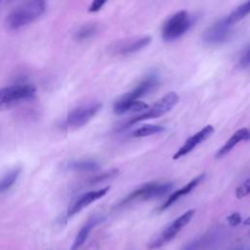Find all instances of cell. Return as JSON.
I'll return each mask as SVG.
<instances>
[{
    "label": "cell",
    "mask_w": 250,
    "mask_h": 250,
    "mask_svg": "<svg viewBox=\"0 0 250 250\" xmlns=\"http://www.w3.org/2000/svg\"><path fill=\"white\" fill-rule=\"evenodd\" d=\"M47 9V4L42 0L26 1L14 7L5 19V24L10 30H18L39 19Z\"/></svg>",
    "instance_id": "cell-1"
},
{
    "label": "cell",
    "mask_w": 250,
    "mask_h": 250,
    "mask_svg": "<svg viewBox=\"0 0 250 250\" xmlns=\"http://www.w3.org/2000/svg\"><path fill=\"white\" fill-rule=\"evenodd\" d=\"M35 93V87L28 83L0 88V111L9 110L22 102L31 100Z\"/></svg>",
    "instance_id": "cell-2"
},
{
    "label": "cell",
    "mask_w": 250,
    "mask_h": 250,
    "mask_svg": "<svg viewBox=\"0 0 250 250\" xmlns=\"http://www.w3.org/2000/svg\"><path fill=\"white\" fill-rule=\"evenodd\" d=\"M192 22L193 21L191 16L185 10L173 14L163 23L161 30L163 40L166 42H172L179 39L188 32L191 27Z\"/></svg>",
    "instance_id": "cell-3"
},
{
    "label": "cell",
    "mask_w": 250,
    "mask_h": 250,
    "mask_svg": "<svg viewBox=\"0 0 250 250\" xmlns=\"http://www.w3.org/2000/svg\"><path fill=\"white\" fill-rule=\"evenodd\" d=\"M173 188V184L170 182L165 183H147L144 186L138 188L134 191H132L130 194H128L126 197H124L121 202L118 204V206L126 205L133 201L138 200H150V199H156L159 197H162L169 193Z\"/></svg>",
    "instance_id": "cell-4"
},
{
    "label": "cell",
    "mask_w": 250,
    "mask_h": 250,
    "mask_svg": "<svg viewBox=\"0 0 250 250\" xmlns=\"http://www.w3.org/2000/svg\"><path fill=\"white\" fill-rule=\"evenodd\" d=\"M179 102V96L175 92H169L158 100L152 106L148 107L144 113L132 117L125 125V127L134 125L138 122H142L148 119L160 117L169 112Z\"/></svg>",
    "instance_id": "cell-5"
},
{
    "label": "cell",
    "mask_w": 250,
    "mask_h": 250,
    "mask_svg": "<svg viewBox=\"0 0 250 250\" xmlns=\"http://www.w3.org/2000/svg\"><path fill=\"white\" fill-rule=\"evenodd\" d=\"M102 108L100 102H93L78 105L71 109L65 119V125L70 129H78L85 126Z\"/></svg>",
    "instance_id": "cell-6"
},
{
    "label": "cell",
    "mask_w": 250,
    "mask_h": 250,
    "mask_svg": "<svg viewBox=\"0 0 250 250\" xmlns=\"http://www.w3.org/2000/svg\"><path fill=\"white\" fill-rule=\"evenodd\" d=\"M194 213H195L194 209H189V210L186 211L184 214H182L180 217H178L176 220H174L169 226H167L161 231V233L158 236H156L148 244V248L155 249V248L161 247L165 243L172 240L180 232V230L190 222Z\"/></svg>",
    "instance_id": "cell-7"
},
{
    "label": "cell",
    "mask_w": 250,
    "mask_h": 250,
    "mask_svg": "<svg viewBox=\"0 0 250 250\" xmlns=\"http://www.w3.org/2000/svg\"><path fill=\"white\" fill-rule=\"evenodd\" d=\"M232 25L224 18L218 20L205 29L202 40L207 45H220L229 39L232 34Z\"/></svg>",
    "instance_id": "cell-8"
},
{
    "label": "cell",
    "mask_w": 250,
    "mask_h": 250,
    "mask_svg": "<svg viewBox=\"0 0 250 250\" xmlns=\"http://www.w3.org/2000/svg\"><path fill=\"white\" fill-rule=\"evenodd\" d=\"M213 133H214V127L212 125H207V126L203 127L201 130H199L198 132H196L195 134H193L192 136L188 138L186 140V142L173 154L172 158L174 160H177V159L187 155L188 153L192 151L197 146H199L200 144L205 142L207 139H209V137Z\"/></svg>",
    "instance_id": "cell-9"
},
{
    "label": "cell",
    "mask_w": 250,
    "mask_h": 250,
    "mask_svg": "<svg viewBox=\"0 0 250 250\" xmlns=\"http://www.w3.org/2000/svg\"><path fill=\"white\" fill-rule=\"evenodd\" d=\"M159 84V77L156 73L151 72L147 74L132 91L124 94L119 99L125 102L139 101L140 98L147 95L149 92L157 88Z\"/></svg>",
    "instance_id": "cell-10"
},
{
    "label": "cell",
    "mask_w": 250,
    "mask_h": 250,
    "mask_svg": "<svg viewBox=\"0 0 250 250\" xmlns=\"http://www.w3.org/2000/svg\"><path fill=\"white\" fill-rule=\"evenodd\" d=\"M109 189H110V187H105V188H102L99 189H95V190H91V191L83 193L68 208L67 217L74 216L75 214L79 213L85 207L89 206L93 202L104 197L109 191Z\"/></svg>",
    "instance_id": "cell-11"
},
{
    "label": "cell",
    "mask_w": 250,
    "mask_h": 250,
    "mask_svg": "<svg viewBox=\"0 0 250 250\" xmlns=\"http://www.w3.org/2000/svg\"><path fill=\"white\" fill-rule=\"evenodd\" d=\"M204 177H205V174H200L199 176H197V177L193 178L191 181H189L186 186L182 187L181 188H179L176 191H174L173 193H171L168 196V198L166 199V201L159 207V212L166 210L171 205H173L177 200H179L181 197L191 192L201 183V181L204 179Z\"/></svg>",
    "instance_id": "cell-12"
},
{
    "label": "cell",
    "mask_w": 250,
    "mask_h": 250,
    "mask_svg": "<svg viewBox=\"0 0 250 250\" xmlns=\"http://www.w3.org/2000/svg\"><path fill=\"white\" fill-rule=\"evenodd\" d=\"M250 140V130L243 127L238 130H236L232 136L225 143L224 146H222L217 153H216V158H221L224 157L226 154H228L237 144L243 141H249Z\"/></svg>",
    "instance_id": "cell-13"
},
{
    "label": "cell",
    "mask_w": 250,
    "mask_h": 250,
    "mask_svg": "<svg viewBox=\"0 0 250 250\" xmlns=\"http://www.w3.org/2000/svg\"><path fill=\"white\" fill-rule=\"evenodd\" d=\"M102 221V218L100 216H92L85 224L84 226L80 229V230L78 231L71 247L70 250H78L86 241V239L88 238L91 230L98 225L100 224Z\"/></svg>",
    "instance_id": "cell-14"
},
{
    "label": "cell",
    "mask_w": 250,
    "mask_h": 250,
    "mask_svg": "<svg viewBox=\"0 0 250 250\" xmlns=\"http://www.w3.org/2000/svg\"><path fill=\"white\" fill-rule=\"evenodd\" d=\"M148 104L142 101H134V102H125L118 99L113 104V111L115 114L121 115L127 112H137L146 110L148 108Z\"/></svg>",
    "instance_id": "cell-15"
},
{
    "label": "cell",
    "mask_w": 250,
    "mask_h": 250,
    "mask_svg": "<svg viewBox=\"0 0 250 250\" xmlns=\"http://www.w3.org/2000/svg\"><path fill=\"white\" fill-rule=\"evenodd\" d=\"M150 41H151V38L149 36H147V35L142 36V37H139L130 42L124 43L123 45H121L119 47L118 52L123 55L133 54V53H136V52L144 49L145 47H146L150 43Z\"/></svg>",
    "instance_id": "cell-16"
},
{
    "label": "cell",
    "mask_w": 250,
    "mask_h": 250,
    "mask_svg": "<svg viewBox=\"0 0 250 250\" xmlns=\"http://www.w3.org/2000/svg\"><path fill=\"white\" fill-rule=\"evenodd\" d=\"M65 168L74 172H94L100 169V165L92 159H80L68 162Z\"/></svg>",
    "instance_id": "cell-17"
},
{
    "label": "cell",
    "mask_w": 250,
    "mask_h": 250,
    "mask_svg": "<svg viewBox=\"0 0 250 250\" xmlns=\"http://www.w3.org/2000/svg\"><path fill=\"white\" fill-rule=\"evenodd\" d=\"M21 172V166H14L0 178V193L9 190L17 182Z\"/></svg>",
    "instance_id": "cell-18"
},
{
    "label": "cell",
    "mask_w": 250,
    "mask_h": 250,
    "mask_svg": "<svg viewBox=\"0 0 250 250\" xmlns=\"http://www.w3.org/2000/svg\"><path fill=\"white\" fill-rule=\"evenodd\" d=\"M249 13H250V1H247V2L239 5L238 7H236L228 16H226L225 19L227 20V21L229 24H231L233 26L236 22H238L239 21L244 19Z\"/></svg>",
    "instance_id": "cell-19"
},
{
    "label": "cell",
    "mask_w": 250,
    "mask_h": 250,
    "mask_svg": "<svg viewBox=\"0 0 250 250\" xmlns=\"http://www.w3.org/2000/svg\"><path fill=\"white\" fill-rule=\"evenodd\" d=\"M165 130V127L162 125H156V124H145L144 126L138 128L132 133V136L134 138H144L148 137L151 135L162 133Z\"/></svg>",
    "instance_id": "cell-20"
},
{
    "label": "cell",
    "mask_w": 250,
    "mask_h": 250,
    "mask_svg": "<svg viewBox=\"0 0 250 250\" xmlns=\"http://www.w3.org/2000/svg\"><path fill=\"white\" fill-rule=\"evenodd\" d=\"M98 30L96 23H86L79 27L74 33V39L77 41H84L92 37Z\"/></svg>",
    "instance_id": "cell-21"
},
{
    "label": "cell",
    "mask_w": 250,
    "mask_h": 250,
    "mask_svg": "<svg viewBox=\"0 0 250 250\" xmlns=\"http://www.w3.org/2000/svg\"><path fill=\"white\" fill-rule=\"evenodd\" d=\"M117 174H118V169H111L109 171L100 173V174L88 179L86 181V184L90 185V186L100 184L102 182H104V181H107V180H110V179L114 178L115 176H117Z\"/></svg>",
    "instance_id": "cell-22"
},
{
    "label": "cell",
    "mask_w": 250,
    "mask_h": 250,
    "mask_svg": "<svg viewBox=\"0 0 250 250\" xmlns=\"http://www.w3.org/2000/svg\"><path fill=\"white\" fill-rule=\"evenodd\" d=\"M248 194H250V177L235 189V196L239 199L247 196Z\"/></svg>",
    "instance_id": "cell-23"
},
{
    "label": "cell",
    "mask_w": 250,
    "mask_h": 250,
    "mask_svg": "<svg viewBox=\"0 0 250 250\" xmlns=\"http://www.w3.org/2000/svg\"><path fill=\"white\" fill-rule=\"evenodd\" d=\"M238 64L241 68H248L250 67V45L246 46L242 51Z\"/></svg>",
    "instance_id": "cell-24"
},
{
    "label": "cell",
    "mask_w": 250,
    "mask_h": 250,
    "mask_svg": "<svg viewBox=\"0 0 250 250\" xmlns=\"http://www.w3.org/2000/svg\"><path fill=\"white\" fill-rule=\"evenodd\" d=\"M226 220H227L228 224H229V226H231V227H236V226H238V225L241 223V221H242L241 216H240V214H239L238 212H233V213H231L230 215H229V216L226 218Z\"/></svg>",
    "instance_id": "cell-25"
},
{
    "label": "cell",
    "mask_w": 250,
    "mask_h": 250,
    "mask_svg": "<svg viewBox=\"0 0 250 250\" xmlns=\"http://www.w3.org/2000/svg\"><path fill=\"white\" fill-rule=\"evenodd\" d=\"M105 3H106V2H105L104 0H95V1H93V2L90 4V6H89V8H88V12H90V13L99 12V11L104 7V5Z\"/></svg>",
    "instance_id": "cell-26"
},
{
    "label": "cell",
    "mask_w": 250,
    "mask_h": 250,
    "mask_svg": "<svg viewBox=\"0 0 250 250\" xmlns=\"http://www.w3.org/2000/svg\"><path fill=\"white\" fill-rule=\"evenodd\" d=\"M199 246V242L197 240H194L190 243H188L183 250H196Z\"/></svg>",
    "instance_id": "cell-27"
},
{
    "label": "cell",
    "mask_w": 250,
    "mask_h": 250,
    "mask_svg": "<svg viewBox=\"0 0 250 250\" xmlns=\"http://www.w3.org/2000/svg\"><path fill=\"white\" fill-rule=\"evenodd\" d=\"M244 225H250V217H248V218L244 221Z\"/></svg>",
    "instance_id": "cell-28"
},
{
    "label": "cell",
    "mask_w": 250,
    "mask_h": 250,
    "mask_svg": "<svg viewBox=\"0 0 250 250\" xmlns=\"http://www.w3.org/2000/svg\"><path fill=\"white\" fill-rule=\"evenodd\" d=\"M249 235H250V229H249Z\"/></svg>",
    "instance_id": "cell-29"
}]
</instances>
